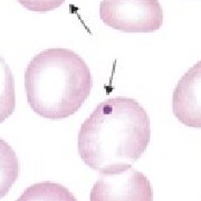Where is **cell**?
Masks as SVG:
<instances>
[{"label":"cell","mask_w":201,"mask_h":201,"mask_svg":"<svg viewBox=\"0 0 201 201\" xmlns=\"http://www.w3.org/2000/svg\"><path fill=\"white\" fill-rule=\"evenodd\" d=\"M18 2L30 11L47 12L60 7L65 0H18Z\"/></svg>","instance_id":"9"},{"label":"cell","mask_w":201,"mask_h":201,"mask_svg":"<svg viewBox=\"0 0 201 201\" xmlns=\"http://www.w3.org/2000/svg\"><path fill=\"white\" fill-rule=\"evenodd\" d=\"M16 107L15 79L7 62L0 55V123L9 118Z\"/></svg>","instance_id":"8"},{"label":"cell","mask_w":201,"mask_h":201,"mask_svg":"<svg viewBox=\"0 0 201 201\" xmlns=\"http://www.w3.org/2000/svg\"><path fill=\"white\" fill-rule=\"evenodd\" d=\"M93 87L91 70L75 51L62 47L40 51L27 65L25 91L39 116L58 121L75 114Z\"/></svg>","instance_id":"2"},{"label":"cell","mask_w":201,"mask_h":201,"mask_svg":"<svg viewBox=\"0 0 201 201\" xmlns=\"http://www.w3.org/2000/svg\"><path fill=\"white\" fill-rule=\"evenodd\" d=\"M89 201H153L150 181L131 165L101 172L93 185Z\"/></svg>","instance_id":"4"},{"label":"cell","mask_w":201,"mask_h":201,"mask_svg":"<svg viewBox=\"0 0 201 201\" xmlns=\"http://www.w3.org/2000/svg\"><path fill=\"white\" fill-rule=\"evenodd\" d=\"M16 201H77L75 196L60 183L45 181L31 184Z\"/></svg>","instance_id":"6"},{"label":"cell","mask_w":201,"mask_h":201,"mask_svg":"<svg viewBox=\"0 0 201 201\" xmlns=\"http://www.w3.org/2000/svg\"><path fill=\"white\" fill-rule=\"evenodd\" d=\"M150 118L134 98L113 97L101 102L78 132V153L95 171L131 165L150 143Z\"/></svg>","instance_id":"1"},{"label":"cell","mask_w":201,"mask_h":201,"mask_svg":"<svg viewBox=\"0 0 201 201\" xmlns=\"http://www.w3.org/2000/svg\"><path fill=\"white\" fill-rule=\"evenodd\" d=\"M99 17L108 27L124 32H152L163 24L159 0H102Z\"/></svg>","instance_id":"3"},{"label":"cell","mask_w":201,"mask_h":201,"mask_svg":"<svg viewBox=\"0 0 201 201\" xmlns=\"http://www.w3.org/2000/svg\"><path fill=\"white\" fill-rule=\"evenodd\" d=\"M20 172V165L16 152L6 142L0 139V199L10 191Z\"/></svg>","instance_id":"7"},{"label":"cell","mask_w":201,"mask_h":201,"mask_svg":"<svg viewBox=\"0 0 201 201\" xmlns=\"http://www.w3.org/2000/svg\"><path fill=\"white\" fill-rule=\"evenodd\" d=\"M172 111L182 124L201 129V60L188 69L177 84Z\"/></svg>","instance_id":"5"}]
</instances>
